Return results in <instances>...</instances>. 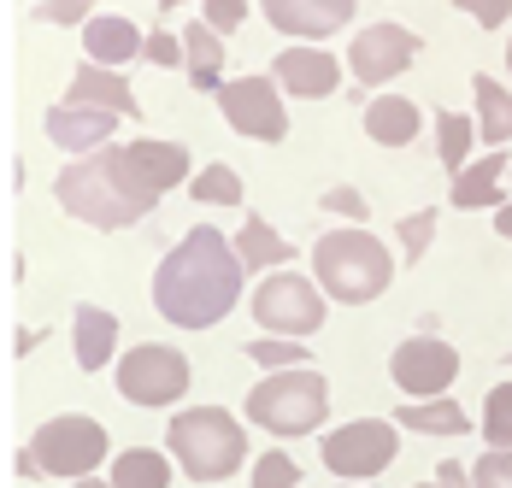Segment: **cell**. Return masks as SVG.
Listing matches in <instances>:
<instances>
[{
  "label": "cell",
  "mask_w": 512,
  "mask_h": 488,
  "mask_svg": "<svg viewBox=\"0 0 512 488\" xmlns=\"http://www.w3.org/2000/svg\"><path fill=\"white\" fill-rule=\"evenodd\" d=\"M142 59L159 65V71H183V36H177L171 24H154V30L142 36Z\"/></svg>",
  "instance_id": "cell-32"
},
{
  "label": "cell",
  "mask_w": 512,
  "mask_h": 488,
  "mask_svg": "<svg viewBox=\"0 0 512 488\" xmlns=\"http://www.w3.org/2000/svg\"><path fill=\"white\" fill-rule=\"evenodd\" d=\"M183 65H189V83L201 95H218V83H224V36L206 30L201 18L183 30Z\"/></svg>",
  "instance_id": "cell-25"
},
{
  "label": "cell",
  "mask_w": 512,
  "mask_h": 488,
  "mask_svg": "<svg viewBox=\"0 0 512 488\" xmlns=\"http://www.w3.org/2000/svg\"><path fill=\"white\" fill-rule=\"evenodd\" d=\"M189 383H195V365H189L183 347H171V342H136L112 359V389L124 394L130 406H142V412L177 406L189 394Z\"/></svg>",
  "instance_id": "cell-7"
},
{
  "label": "cell",
  "mask_w": 512,
  "mask_h": 488,
  "mask_svg": "<svg viewBox=\"0 0 512 488\" xmlns=\"http://www.w3.org/2000/svg\"><path fill=\"white\" fill-rule=\"evenodd\" d=\"M483 441L489 447H512V377L483 394Z\"/></svg>",
  "instance_id": "cell-30"
},
{
  "label": "cell",
  "mask_w": 512,
  "mask_h": 488,
  "mask_svg": "<svg viewBox=\"0 0 512 488\" xmlns=\"http://www.w3.org/2000/svg\"><path fill=\"white\" fill-rule=\"evenodd\" d=\"M507 71H512V42H507Z\"/></svg>",
  "instance_id": "cell-42"
},
{
  "label": "cell",
  "mask_w": 512,
  "mask_h": 488,
  "mask_svg": "<svg viewBox=\"0 0 512 488\" xmlns=\"http://www.w3.org/2000/svg\"><path fill=\"white\" fill-rule=\"evenodd\" d=\"M324 212H336V218H348V224H365L371 218V200L359 195L354 183H336V189H324V200H318Z\"/></svg>",
  "instance_id": "cell-35"
},
{
  "label": "cell",
  "mask_w": 512,
  "mask_h": 488,
  "mask_svg": "<svg viewBox=\"0 0 512 488\" xmlns=\"http://www.w3.org/2000/svg\"><path fill=\"white\" fill-rule=\"evenodd\" d=\"M471 100H477V142L507 147L512 142V89L501 77L477 71V77H471Z\"/></svg>",
  "instance_id": "cell-24"
},
{
  "label": "cell",
  "mask_w": 512,
  "mask_h": 488,
  "mask_svg": "<svg viewBox=\"0 0 512 488\" xmlns=\"http://www.w3.org/2000/svg\"><path fill=\"white\" fill-rule=\"evenodd\" d=\"M171 477H177V465H171L165 447H124V453L106 459L112 488H171Z\"/></svg>",
  "instance_id": "cell-22"
},
{
  "label": "cell",
  "mask_w": 512,
  "mask_h": 488,
  "mask_svg": "<svg viewBox=\"0 0 512 488\" xmlns=\"http://www.w3.org/2000/svg\"><path fill=\"white\" fill-rule=\"evenodd\" d=\"M248 312H254V324L265 336H295V342H307L324 330V312H330V300L324 289L301 277V271H265L259 277V289L248 294Z\"/></svg>",
  "instance_id": "cell-8"
},
{
  "label": "cell",
  "mask_w": 512,
  "mask_h": 488,
  "mask_svg": "<svg viewBox=\"0 0 512 488\" xmlns=\"http://www.w3.org/2000/svg\"><path fill=\"white\" fill-rule=\"evenodd\" d=\"M65 106H101V112H118V118H142L130 77H124V71H106V65H95V59H83V65L71 71Z\"/></svg>",
  "instance_id": "cell-16"
},
{
  "label": "cell",
  "mask_w": 512,
  "mask_h": 488,
  "mask_svg": "<svg viewBox=\"0 0 512 488\" xmlns=\"http://www.w3.org/2000/svg\"><path fill=\"white\" fill-rule=\"evenodd\" d=\"M189 147L136 136V142H106L83 159H71L53 177V200L89 224V230H130L154 212L177 183H189Z\"/></svg>",
  "instance_id": "cell-1"
},
{
  "label": "cell",
  "mask_w": 512,
  "mask_h": 488,
  "mask_svg": "<svg viewBox=\"0 0 512 488\" xmlns=\"http://www.w3.org/2000/svg\"><path fill=\"white\" fill-rule=\"evenodd\" d=\"M95 12H101V0H42V18L53 30H83Z\"/></svg>",
  "instance_id": "cell-34"
},
{
  "label": "cell",
  "mask_w": 512,
  "mask_h": 488,
  "mask_svg": "<svg viewBox=\"0 0 512 488\" xmlns=\"http://www.w3.org/2000/svg\"><path fill=\"white\" fill-rule=\"evenodd\" d=\"M242 418L265 430L277 441H301L318 436L324 418H330V383L318 365H289V371H265L248 400H242Z\"/></svg>",
  "instance_id": "cell-5"
},
{
  "label": "cell",
  "mask_w": 512,
  "mask_h": 488,
  "mask_svg": "<svg viewBox=\"0 0 512 488\" xmlns=\"http://www.w3.org/2000/svg\"><path fill=\"white\" fill-rule=\"evenodd\" d=\"M389 377L407 400H436V394L454 389L460 353H454V342H436V336H407L389 353Z\"/></svg>",
  "instance_id": "cell-12"
},
{
  "label": "cell",
  "mask_w": 512,
  "mask_h": 488,
  "mask_svg": "<svg viewBox=\"0 0 512 488\" xmlns=\"http://www.w3.org/2000/svg\"><path fill=\"white\" fill-rule=\"evenodd\" d=\"M471 142H477V118H465V112H442L436 118V153H442L448 177L471 165Z\"/></svg>",
  "instance_id": "cell-27"
},
{
  "label": "cell",
  "mask_w": 512,
  "mask_h": 488,
  "mask_svg": "<svg viewBox=\"0 0 512 488\" xmlns=\"http://www.w3.org/2000/svg\"><path fill=\"white\" fill-rule=\"evenodd\" d=\"M436 483L442 488H471V471H465L460 459H442V465H436Z\"/></svg>",
  "instance_id": "cell-38"
},
{
  "label": "cell",
  "mask_w": 512,
  "mask_h": 488,
  "mask_svg": "<svg viewBox=\"0 0 512 488\" xmlns=\"http://www.w3.org/2000/svg\"><path fill=\"white\" fill-rule=\"evenodd\" d=\"M318 453H324V471L342 477V483H371L395 465L401 453V430L395 418H348L336 424L330 436H318Z\"/></svg>",
  "instance_id": "cell-9"
},
{
  "label": "cell",
  "mask_w": 512,
  "mask_h": 488,
  "mask_svg": "<svg viewBox=\"0 0 512 488\" xmlns=\"http://www.w3.org/2000/svg\"><path fill=\"white\" fill-rule=\"evenodd\" d=\"M165 453L189 483H230L248 465V430L230 406H189V412H171Z\"/></svg>",
  "instance_id": "cell-3"
},
{
  "label": "cell",
  "mask_w": 512,
  "mask_h": 488,
  "mask_svg": "<svg viewBox=\"0 0 512 488\" xmlns=\"http://www.w3.org/2000/svg\"><path fill=\"white\" fill-rule=\"evenodd\" d=\"M465 18H477V30H501L512 18V0H454Z\"/></svg>",
  "instance_id": "cell-37"
},
{
  "label": "cell",
  "mask_w": 512,
  "mask_h": 488,
  "mask_svg": "<svg viewBox=\"0 0 512 488\" xmlns=\"http://www.w3.org/2000/svg\"><path fill=\"white\" fill-rule=\"evenodd\" d=\"M42 130H48V142L59 153H95V147L112 142V130H118V112H101V106H48V118H42Z\"/></svg>",
  "instance_id": "cell-15"
},
{
  "label": "cell",
  "mask_w": 512,
  "mask_h": 488,
  "mask_svg": "<svg viewBox=\"0 0 512 488\" xmlns=\"http://www.w3.org/2000/svg\"><path fill=\"white\" fill-rule=\"evenodd\" d=\"M183 6H189V0H159V24H165L171 12H183Z\"/></svg>",
  "instance_id": "cell-40"
},
{
  "label": "cell",
  "mask_w": 512,
  "mask_h": 488,
  "mask_svg": "<svg viewBox=\"0 0 512 488\" xmlns=\"http://www.w3.org/2000/svg\"><path fill=\"white\" fill-rule=\"evenodd\" d=\"M242 18H248V0H201V24L218 36H236Z\"/></svg>",
  "instance_id": "cell-36"
},
{
  "label": "cell",
  "mask_w": 512,
  "mask_h": 488,
  "mask_svg": "<svg viewBox=\"0 0 512 488\" xmlns=\"http://www.w3.org/2000/svg\"><path fill=\"white\" fill-rule=\"evenodd\" d=\"M106 459H112V430L89 412H53L48 424L30 436V447L18 453V477H59V483H77V477H95Z\"/></svg>",
  "instance_id": "cell-6"
},
{
  "label": "cell",
  "mask_w": 512,
  "mask_h": 488,
  "mask_svg": "<svg viewBox=\"0 0 512 488\" xmlns=\"http://www.w3.org/2000/svg\"><path fill=\"white\" fill-rule=\"evenodd\" d=\"M248 359L265 371H289V365H312V347L295 336H265V342H248Z\"/></svg>",
  "instance_id": "cell-31"
},
{
  "label": "cell",
  "mask_w": 512,
  "mask_h": 488,
  "mask_svg": "<svg viewBox=\"0 0 512 488\" xmlns=\"http://www.w3.org/2000/svg\"><path fill=\"white\" fill-rule=\"evenodd\" d=\"M359 124H365V136L377 147H412L418 130H424V112L407 95H371L365 112H359Z\"/></svg>",
  "instance_id": "cell-19"
},
{
  "label": "cell",
  "mask_w": 512,
  "mask_h": 488,
  "mask_svg": "<svg viewBox=\"0 0 512 488\" xmlns=\"http://www.w3.org/2000/svg\"><path fill=\"white\" fill-rule=\"evenodd\" d=\"M312 283L336 306H371L377 294H389V283H395V253L377 242L365 224L330 230V236L312 242Z\"/></svg>",
  "instance_id": "cell-4"
},
{
  "label": "cell",
  "mask_w": 512,
  "mask_h": 488,
  "mask_svg": "<svg viewBox=\"0 0 512 488\" xmlns=\"http://www.w3.org/2000/svg\"><path fill=\"white\" fill-rule=\"evenodd\" d=\"M301 483V465H295V453L277 441L271 453H259L254 471H248V488H295Z\"/></svg>",
  "instance_id": "cell-29"
},
{
  "label": "cell",
  "mask_w": 512,
  "mask_h": 488,
  "mask_svg": "<svg viewBox=\"0 0 512 488\" xmlns=\"http://www.w3.org/2000/svg\"><path fill=\"white\" fill-rule=\"evenodd\" d=\"M71 359H77V371H112V359H118V318L95 306V300H83L77 312H71Z\"/></svg>",
  "instance_id": "cell-17"
},
{
  "label": "cell",
  "mask_w": 512,
  "mask_h": 488,
  "mask_svg": "<svg viewBox=\"0 0 512 488\" xmlns=\"http://www.w3.org/2000/svg\"><path fill=\"white\" fill-rule=\"evenodd\" d=\"M495 236H507V242H512V200L495 206Z\"/></svg>",
  "instance_id": "cell-39"
},
{
  "label": "cell",
  "mask_w": 512,
  "mask_h": 488,
  "mask_svg": "<svg viewBox=\"0 0 512 488\" xmlns=\"http://www.w3.org/2000/svg\"><path fill=\"white\" fill-rule=\"evenodd\" d=\"M71 488H112V483H106L101 471H95V477H77V483H71Z\"/></svg>",
  "instance_id": "cell-41"
},
{
  "label": "cell",
  "mask_w": 512,
  "mask_h": 488,
  "mask_svg": "<svg viewBox=\"0 0 512 488\" xmlns=\"http://www.w3.org/2000/svg\"><path fill=\"white\" fill-rule=\"evenodd\" d=\"M507 365H512V359H507Z\"/></svg>",
  "instance_id": "cell-45"
},
{
  "label": "cell",
  "mask_w": 512,
  "mask_h": 488,
  "mask_svg": "<svg viewBox=\"0 0 512 488\" xmlns=\"http://www.w3.org/2000/svg\"><path fill=\"white\" fill-rule=\"evenodd\" d=\"M242 259L218 224H195L154 271V312L171 330H212L242 300Z\"/></svg>",
  "instance_id": "cell-2"
},
{
  "label": "cell",
  "mask_w": 512,
  "mask_h": 488,
  "mask_svg": "<svg viewBox=\"0 0 512 488\" xmlns=\"http://www.w3.org/2000/svg\"><path fill=\"white\" fill-rule=\"evenodd\" d=\"M83 59H95L106 71H124L130 59H142V30L124 12H95L83 24Z\"/></svg>",
  "instance_id": "cell-18"
},
{
  "label": "cell",
  "mask_w": 512,
  "mask_h": 488,
  "mask_svg": "<svg viewBox=\"0 0 512 488\" xmlns=\"http://www.w3.org/2000/svg\"><path fill=\"white\" fill-rule=\"evenodd\" d=\"M471 488H512V447H489L471 465Z\"/></svg>",
  "instance_id": "cell-33"
},
{
  "label": "cell",
  "mask_w": 512,
  "mask_h": 488,
  "mask_svg": "<svg viewBox=\"0 0 512 488\" xmlns=\"http://www.w3.org/2000/svg\"><path fill=\"white\" fill-rule=\"evenodd\" d=\"M189 200H201V206H242L248 200V183H242V171L236 165H201L195 177H189Z\"/></svg>",
  "instance_id": "cell-26"
},
{
  "label": "cell",
  "mask_w": 512,
  "mask_h": 488,
  "mask_svg": "<svg viewBox=\"0 0 512 488\" xmlns=\"http://www.w3.org/2000/svg\"><path fill=\"white\" fill-rule=\"evenodd\" d=\"M218 118L248 142H265V147L289 142V106H283V89L271 83V71L218 83Z\"/></svg>",
  "instance_id": "cell-10"
},
{
  "label": "cell",
  "mask_w": 512,
  "mask_h": 488,
  "mask_svg": "<svg viewBox=\"0 0 512 488\" xmlns=\"http://www.w3.org/2000/svg\"><path fill=\"white\" fill-rule=\"evenodd\" d=\"M418 488H442V483H418Z\"/></svg>",
  "instance_id": "cell-43"
},
{
  "label": "cell",
  "mask_w": 512,
  "mask_h": 488,
  "mask_svg": "<svg viewBox=\"0 0 512 488\" xmlns=\"http://www.w3.org/2000/svg\"><path fill=\"white\" fill-rule=\"evenodd\" d=\"M424 53V42L412 36L407 24H395V18H383V24H365L354 42H348V77L365 83V89H383V83H395V77H407L412 59Z\"/></svg>",
  "instance_id": "cell-11"
},
{
  "label": "cell",
  "mask_w": 512,
  "mask_h": 488,
  "mask_svg": "<svg viewBox=\"0 0 512 488\" xmlns=\"http://www.w3.org/2000/svg\"><path fill=\"white\" fill-rule=\"evenodd\" d=\"M354 6L359 0H259L265 24L277 36H295V42H324L336 30L354 24Z\"/></svg>",
  "instance_id": "cell-14"
},
{
  "label": "cell",
  "mask_w": 512,
  "mask_h": 488,
  "mask_svg": "<svg viewBox=\"0 0 512 488\" xmlns=\"http://www.w3.org/2000/svg\"><path fill=\"white\" fill-rule=\"evenodd\" d=\"M512 171V153H501V147H489V153H477L465 171H454V189H448V200L460 206V212H477V206H501V183H507Z\"/></svg>",
  "instance_id": "cell-20"
},
{
  "label": "cell",
  "mask_w": 512,
  "mask_h": 488,
  "mask_svg": "<svg viewBox=\"0 0 512 488\" xmlns=\"http://www.w3.org/2000/svg\"><path fill=\"white\" fill-rule=\"evenodd\" d=\"M342 488H365V483H342Z\"/></svg>",
  "instance_id": "cell-44"
},
{
  "label": "cell",
  "mask_w": 512,
  "mask_h": 488,
  "mask_svg": "<svg viewBox=\"0 0 512 488\" xmlns=\"http://www.w3.org/2000/svg\"><path fill=\"white\" fill-rule=\"evenodd\" d=\"M395 430H412V436H471V412H465L454 394L407 400V406L395 412Z\"/></svg>",
  "instance_id": "cell-21"
},
{
  "label": "cell",
  "mask_w": 512,
  "mask_h": 488,
  "mask_svg": "<svg viewBox=\"0 0 512 488\" xmlns=\"http://www.w3.org/2000/svg\"><path fill=\"white\" fill-rule=\"evenodd\" d=\"M342 59L330 48H318V42H289V48L271 59V83L283 89V95H295V100H324V95H336L342 89Z\"/></svg>",
  "instance_id": "cell-13"
},
{
  "label": "cell",
  "mask_w": 512,
  "mask_h": 488,
  "mask_svg": "<svg viewBox=\"0 0 512 488\" xmlns=\"http://www.w3.org/2000/svg\"><path fill=\"white\" fill-rule=\"evenodd\" d=\"M436 224H442V212H436V206L407 212V218L395 224V242H401V259H407V265H418V259L430 253V242H436Z\"/></svg>",
  "instance_id": "cell-28"
},
{
  "label": "cell",
  "mask_w": 512,
  "mask_h": 488,
  "mask_svg": "<svg viewBox=\"0 0 512 488\" xmlns=\"http://www.w3.org/2000/svg\"><path fill=\"white\" fill-rule=\"evenodd\" d=\"M230 247H236L242 271H283V265L295 259V247L283 242V236L271 230V218H259V212H248V218H242V230L230 236Z\"/></svg>",
  "instance_id": "cell-23"
}]
</instances>
